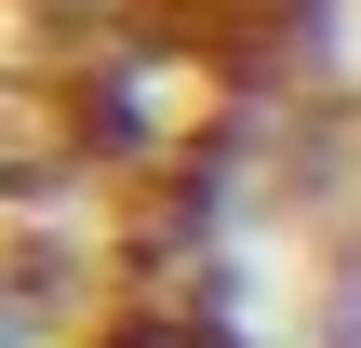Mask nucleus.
<instances>
[{
	"label": "nucleus",
	"instance_id": "1",
	"mask_svg": "<svg viewBox=\"0 0 361 348\" xmlns=\"http://www.w3.org/2000/svg\"><path fill=\"white\" fill-rule=\"evenodd\" d=\"M322 348H361V241L335 255V282H322Z\"/></svg>",
	"mask_w": 361,
	"mask_h": 348
},
{
	"label": "nucleus",
	"instance_id": "2",
	"mask_svg": "<svg viewBox=\"0 0 361 348\" xmlns=\"http://www.w3.org/2000/svg\"><path fill=\"white\" fill-rule=\"evenodd\" d=\"M0 348H27V322H13V308H0Z\"/></svg>",
	"mask_w": 361,
	"mask_h": 348
}]
</instances>
